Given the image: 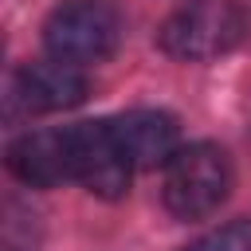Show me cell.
<instances>
[{"label":"cell","mask_w":251,"mask_h":251,"mask_svg":"<svg viewBox=\"0 0 251 251\" xmlns=\"http://www.w3.org/2000/svg\"><path fill=\"white\" fill-rule=\"evenodd\" d=\"M231 184H235L231 157L216 141H192L180 145L165 165L161 200L176 220H208L231 196Z\"/></svg>","instance_id":"1"},{"label":"cell","mask_w":251,"mask_h":251,"mask_svg":"<svg viewBox=\"0 0 251 251\" xmlns=\"http://www.w3.org/2000/svg\"><path fill=\"white\" fill-rule=\"evenodd\" d=\"M247 31L239 0H184L157 31V43L169 59L208 63L239 47Z\"/></svg>","instance_id":"2"},{"label":"cell","mask_w":251,"mask_h":251,"mask_svg":"<svg viewBox=\"0 0 251 251\" xmlns=\"http://www.w3.org/2000/svg\"><path fill=\"white\" fill-rule=\"evenodd\" d=\"M118 43H122V12L114 0H59L43 24L47 55L75 67L110 59Z\"/></svg>","instance_id":"3"},{"label":"cell","mask_w":251,"mask_h":251,"mask_svg":"<svg viewBox=\"0 0 251 251\" xmlns=\"http://www.w3.org/2000/svg\"><path fill=\"white\" fill-rule=\"evenodd\" d=\"M71 137V180H78L98 200H122L129 188V157L122 153L110 122H78L67 126Z\"/></svg>","instance_id":"4"},{"label":"cell","mask_w":251,"mask_h":251,"mask_svg":"<svg viewBox=\"0 0 251 251\" xmlns=\"http://www.w3.org/2000/svg\"><path fill=\"white\" fill-rule=\"evenodd\" d=\"M90 82L75 63L63 59H47V63H27L16 71L12 78V98L27 110V114H55V110H71L86 98Z\"/></svg>","instance_id":"5"},{"label":"cell","mask_w":251,"mask_h":251,"mask_svg":"<svg viewBox=\"0 0 251 251\" xmlns=\"http://www.w3.org/2000/svg\"><path fill=\"white\" fill-rule=\"evenodd\" d=\"M114 137L133 169H157L169 165L180 149V126L165 110H126L114 122Z\"/></svg>","instance_id":"6"},{"label":"cell","mask_w":251,"mask_h":251,"mask_svg":"<svg viewBox=\"0 0 251 251\" xmlns=\"http://www.w3.org/2000/svg\"><path fill=\"white\" fill-rule=\"evenodd\" d=\"M8 173L27 188H55L71 180V137L67 129H35L8 145Z\"/></svg>","instance_id":"7"},{"label":"cell","mask_w":251,"mask_h":251,"mask_svg":"<svg viewBox=\"0 0 251 251\" xmlns=\"http://www.w3.org/2000/svg\"><path fill=\"white\" fill-rule=\"evenodd\" d=\"M184 251H251V220H231V224L200 235Z\"/></svg>","instance_id":"8"}]
</instances>
